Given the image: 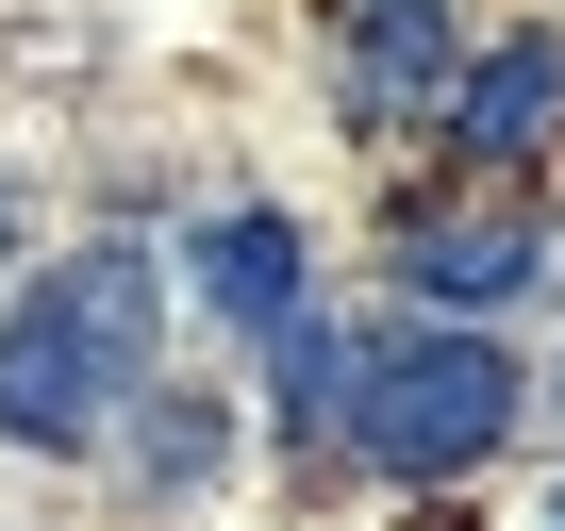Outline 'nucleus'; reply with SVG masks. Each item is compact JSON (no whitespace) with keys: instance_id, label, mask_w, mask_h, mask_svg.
<instances>
[{"instance_id":"1","label":"nucleus","mask_w":565,"mask_h":531,"mask_svg":"<svg viewBox=\"0 0 565 531\" xmlns=\"http://www.w3.org/2000/svg\"><path fill=\"white\" fill-rule=\"evenodd\" d=\"M150 316H167V266L134 232L34 266V300L0 316V448H100L134 399H150Z\"/></svg>"},{"instance_id":"2","label":"nucleus","mask_w":565,"mask_h":531,"mask_svg":"<svg viewBox=\"0 0 565 531\" xmlns=\"http://www.w3.org/2000/svg\"><path fill=\"white\" fill-rule=\"evenodd\" d=\"M499 432H515V366L482 333H383V349H350V448L383 481H466Z\"/></svg>"},{"instance_id":"3","label":"nucleus","mask_w":565,"mask_h":531,"mask_svg":"<svg viewBox=\"0 0 565 531\" xmlns=\"http://www.w3.org/2000/svg\"><path fill=\"white\" fill-rule=\"evenodd\" d=\"M399 283L433 300V316H482V300H532L548 283V216L499 183V199H416L399 216Z\"/></svg>"},{"instance_id":"4","label":"nucleus","mask_w":565,"mask_h":531,"mask_svg":"<svg viewBox=\"0 0 565 531\" xmlns=\"http://www.w3.org/2000/svg\"><path fill=\"white\" fill-rule=\"evenodd\" d=\"M449 84H466V51H449V0H350V34H333V100H350L366 133L449 117Z\"/></svg>"},{"instance_id":"5","label":"nucleus","mask_w":565,"mask_h":531,"mask_svg":"<svg viewBox=\"0 0 565 531\" xmlns=\"http://www.w3.org/2000/svg\"><path fill=\"white\" fill-rule=\"evenodd\" d=\"M548 133H565V34H515V51H482V67L449 84V150H466L482 183H515Z\"/></svg>"},{"instance_id":"6","label":"nucleus","mask_w":565,"mask_h":531,"mask_svg":"<svg viewBox=\"0 0 565 531\" xmlns=\"http://www.w3.org/2000/svg\"><path fill=\"white\" fill-rule=\"evenodd\" d=\"M200 300H216L233 333L317 316V300H300V216H266V199H249V216H216V232H200Z\"/></svg>"},{"instance_id":"7","label":"nucleus","mask_w":565,"mask_h":531,"mask_svg":"<svg viewBox=\"0 0 565 531\" xmlns=\"http://www.w3.org/2000/svg\"><path fill=\"white\" fill-rule=\"evenodd\" d=\"M266 415H282V448H333V432H350V333L282 316V333H266Z\"/></svg>"},{"instance_id":"8","label":"nucleus","mask_w":565,"mask_h":531,"mask_svg":"<svg viewBox=\"0 0 565 531\" xmlns=\"http://www.w3.org/2000/svg\"><path fill=\"white\" fill-rule=\"evenodd\" d=\"M134 465H150V481H200V465H216V399H200V382H150V399H134Z\"/></svg>"},{"instance_id":"9","label":"nucleus","mask_w":565,"mask_h":531,"mask_svg":"<svg viewBox=\"0 0 565 531\" xmlns=\"http://www.w3.org/2000/svg\"><path fill=\"white\" fill-rule=\"evenodd\" d=\"M0 266H18V183H0Z\"/></svg>"},{"instance_id":"10","label":"nucleus","mask_w":565,"mask_h":531,"mask_svg":"<svg viewBox=\"0 0 565 531\" xmlns=\"http://www.w3.org/2000/svg\"><path fill=\"white\" fill-rule=\"evenodd\" d=\"M548 531H565V498H548Z\"/></svg>"},{"instance_id":"11","label":"nucleus","mask_w":565,"mask_h":531,"mask_svg":"<svg viewBox=\"0 0 565 531\" xmlns=\"http://www.w3.org/2000/svg\"><path fill=\"white\" fill-rule=\"evenodd\" d=\"M548 399H565V382H548Z\"/></svg>"}]
</instances>
